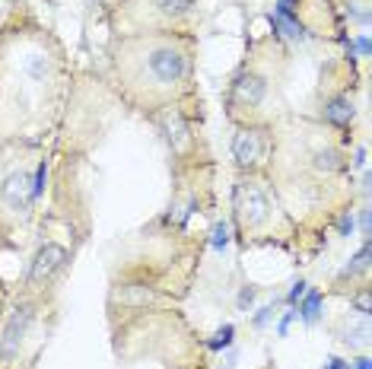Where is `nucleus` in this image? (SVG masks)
<instances>
[{"instance_id":"19","label":"nucleus","mask_w":372,"mask_h":369,"mask_svg":"<svg viewBox=\"0 0 372 369\" xmlns=\"http://www.w3.org/2000/svg\"><path fill=\"white\" fill-rule=\"evenodd\" d=\"M252 302H254V290L252 286H242V293H238V312H245Z\"/></svg>"},{"instance_id":"6","label":"nucleus","mask_w":372,"mask_h":369,"mask_svg":"<svg viewBox=\"0 0 372 369\" xmlns=\"http://www.w3.org/2000/svg\"><path fill=\"white\" fill-rule=\"evenodd\" d=\"M0 201L7 204L10 211L23 213V217L29 213V207H32V201H35V197H32V179L23 172V169H19V172H13L7 181H3V185H0Z\"/></svg>"},{"instance_id":"13","label":"nucleus","mask_w":372,"mask_h":369,"mask_svg":"<svg viewBox=\"0 0 372 369\" xmlns=\"http://www.w3.org/2000/svg\"><path fill=\"white\" fill-rule=\"evenodd\" d=\"M232 338H236V328H232V325H223V328H220V331L207 341V347H210V350H223V347L232 344Z\"/></svg>"},{"instance_id":"14","label":"nucleus","mask_w":372,"mask_h":369,"mask_svg":"<svg viewBox=\"0 0 372 369\" xmlns=\"http://www.w3.org/2000/svg\"><path fill=\"white\" fill-rule=\"evenodd\" d=\"M315 159H318L315 166H318L321 172H337V169H341V156H337L334 150H321Z\"/></svg>"},{"instance_id":"5","label":"nucleus","mask_w":372,"mask_h":369,"mask_svg":"<svg viewBox=\"0 0 372 369\" xmlns=\"http://www.w3.org/2000/svg\"><path fill=\"white\" fill-rule=\"evenodd\" d=\"M268 153V140H264V131L258 128H242L232 137V156H236L238 166H254L261 163Z\"/></svg>"},{"instance_id":"11","label":"nucleus","mask_w":372,"mask_h":369,"mask_svg":"<svg viewBox=\"0 0 372 369\" xmlns=\"http://www.w3.org/2000/svg\"><path fill=\"white\" fill-rule=\"evenodd\" d=\"M156 300V293L153 290H147L143 284H134V286H127L124 293H121V302L124 306H147V302Z\"/></svg>"},{"instance_id":"21","label":"nucleus","mask_w":372,"mask_h":369,"mask_svg":"<svg viewBox=\"0 0 372 369\" xmlns=\"http://www.w3.org/2000/svg\"><path fill=\"white\" fill-rule=\"evenodd\" d=\"M270 315H274V306H264V309H258V315H254V328H261V325L268 322Z\"/></svg>"},{"instance_id":"1","label":"nucleus","mask_w":372,"mask_h":369,"mask_svg":"<svg viewBox=\"0 0 372 369\" xmlns=\"http://www.w3.org/2000/svg\"><path fill=\"white\" fill-rule=\"evenodd\" d=\"M115 74L137 106H165L191 76V45L169 32L131 35L115 54Z\"/></svg>"},{"instance_id":"2","label":"nucleus","mask_w":372,"mask_h":369,"mask_svg":"<svg viewBox=\"0 0 372 369\" xmlns=\"http://www.w3.org/2000/svg\"><path fill=\"white\" fill-rule=\"evenodd\" d=\"M236 220L248 233L261 229L270 220V197L258 181L248 179V181H238L236 185Z\"/></svg>"},{"instance_id":"20","label":"nucleus","mask_w":372,"mask_h":369,"mask_svg":"<svg viewBox=\"0 0 372 369\" xmlns=\"http://www.w3.org/2000/svg\"><path fill=\"white\" fill-rule=\"evenodd\" d=\"M302 293H305V280H296V284H293V290L286 293V302H290V306H296Z\"/></svg>"},{"instance_id":"8","label":"nucleus","mask_w":372,"mask_h":369,"mask_svg":"<svg viewBox=\"0 0 372 369\" xmlns=\"http://www.w3.org/2000/svg\"><path fill=\"white\" fill-rule=\"evenodd\" d=\"M140 3L149 16H163V19H172V23L194 10V0H140Z\"/></svg>"},{"instance_id":"18","label":"nucleus","mask_w":372,"mask_h":369,"mask_svg":"<svg viewBox=\"0 0 372 369\" xmlns=\"http://www.w3.org/2000/svg\"><path fill=\"white\" fill-rule=\"evenodd\" d=\"M296 3L299 0H277L274 16H296Z\"/></svg>"},{"instance_id":"22","label":"nucleus","mask_w":372,"mask_h":369,"mask_svg":"<svg viewBox=\"0 0 372 369\" xmlns=\"http://www.w3.org/2000/svg\"><path fill=\"white\" fill-rule=\"evenodd\" d=\"M357 306H359V315H366V318H369V293H359Z\"/></svg>"},{"instance_id":"24","label":"nucleus","mask_w":372,"mask_h":369,"mask_svg":"<svg viewBox=\"0 0 372 369\" xmlns=\"http://www.w3.org/2000/svg\"><path fill=\"white\" fill-rule=\"evenodd\" d=\"M359 227H363V236H369V211H359Z\"/></svg>"},{"instance_id":"3","label":"nucleus","mask_w":372,"mask_h":369,"mask_svg":"<svg viewBox=\"0 0 372 369\" xmlns=\"http://www.w3.org/2000/svg\"><path fill=\"white\" fill-rule=\"evenodd\" d=\"M67 261H70V252L64 249V245H58V242H45V245L35 252V258H32L26 284H29L32 290H42V286H48L64 268H67Z\"/></svg>"},{"instance_id":"9","label":"nucleus","mask_w":372,"mask_h":369,"mask_svg":"<svg viewBox=\"0 0 372 369\" xmlns=\"http://www.w3.org/2000/svg\"><path fill=\"white\" fill-rule=\"evenodd\" d=\"M353 102H350L347 96H337V99H331L325 106V121H331V124H337V128H347L350 121H353Z\"/></svg>"},{"instance_id":"4","label":"nucleus","mask_w":372,"mask_h":369,"mask_svg":"<svg viewBox=\"0 0 372 369\" xmlns=\"http://www.w3.org/2000/svg\"><path fill=\"white\" fill-rule=\"evenodd\" d=\"M264 92H268V86H264V80H261L258 74H252V70L236 74V80L229 83V108H232V115H236L238 108H242V112H254V108L261 106Z\"/></svg>"},{"instance_id":"25","label":"nucleus","mask_w":372,"mask_h":369,"mask_svg":"<svg viewBox=\"0 0 372 369\" xmlns=\"http://www.w3.org/2000/svg\"><path fill=\"white\" fill-rule=\"evenodd\" d=\"M325 369H347V363H343V360H337V356H331Z\"/></svg>"},{"instance_id":"10","label":"nucleus","mask_w":372,"mask_h":369,"mask_svg":"<svg viewBox=\"0 0 372 369\" xmlns=\"http://www.w3.org/2000/svg\"><path fill=\"white\" fill-rule=\"evenodd\" d=\"M299 300H302V302H299L296 315H302V322L312 325L315 318H318V309H321V293H318V290H305Z\"/></svg>"},{"instance_id":"15","label":"nucleus","mask_w":372,"mask_h":369,"mask_svg":"<svg viewBox=\"0 0 372 369\" xmlns=\"http://www.w3.org/2000/svg\"><path fill=\"white\" fill-rule=\"evenodd\" d=\"M45 175H48V163H38L35 175H32V197H42V191H45Z\"/></svg>"},{"instance_id":"7","label":"nucleus","mask_w":372,"mask_h":369,"mask_svg":"<svg viewBox=\"0 0 372 369\" xmlns=\"http://www.w3.org/2000/svg\"><path fill=\"white\" fill-rule=\"evenodd\" d=\"M29 325H32V309L29 306H16L13 318H10V325H7V334H3V344H0V356H3V360H10V356L16 354V347L23 344L26 331H29Z\"/></svg>"},{"instance_id":"12","label":"nucleus","mask_w":372,"mask_h":369,"mask_svg":"<svg viewBox=\"0 0 372 369\" xmlns=\"http://www.w3.org/2000/svg\"><path fill=\"white\" fill-rule=\"evenodd\" d=\"M366 268H369V242H363V249L357 252V258H353V264H347V268H343V277H353V274H363Z\"/></svg>"},{"instance_id":"17","label":"nucleus","mask_w":372,"mask_h":369,"mask_svg":"<svg viewBox=\"0 0 372 369\" xmlns=\"http://www.w3.org/2000/svg\"><path fill=\"white\" fill-rule=\"evenodd\" d=\"M353 227H357L353 213L343 211V213H341V220H337V233H341V236H350V233H353Z\"/></svg>"},{"instance_id":"26","label":"nucleus","mask_w":372,"mask_h":369,"mask_svg":"<svg viewBox=\"0 0 372 369\" xmlns=\"http://www.w3.org/2000/svg\"><path fill=\"white\" fill-rule=\"evenodd\" d=\"M353 369H372V360L369 356H359V360L353 363Z\"/></svg>"},{"instance_id":"23","label":"nucleus","mask_w":372,"mask_h":369,"mask_svg":"<svg viewBox=\"0 0 372 369\" xmlns=\"http://www.w3.org/2000/svg\"><path fill=\"white\" fill-rule=\"evenodd\" d=\"M357 48H359V54H363V58H369V38H366V35L357 38Z\"/></svg>"},{"instance_id":"16","label":"nucleus","mask_w":372,"mask_h":369,"mask_svg":"<svg viewBox=\"0 0 372 369\" xmlns=\"http://www.w3.org/2000/svg\"><path fill=\"white\" fill-rule=\"evenodd\" d=\"M210 245H213L216 252H223L226 245H229V227H226V223H216L213 227V239H210Z\"/></svg>"}]
</instances>
